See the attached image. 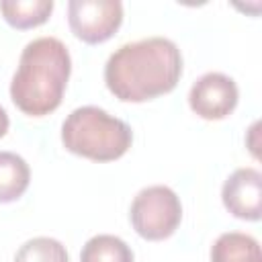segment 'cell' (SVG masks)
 Returning <instances> with one entry per match:
<instances>
[{
    "label": "cell",
    "mask_w": 262,
    "mask_h": 262,
    "mask_svg": "<svg viewBox=\"0 0 262 262\" xmlns=\"http://www.w3.org/2000/svg\"><path fill=\"white\" fill-rule=\"evenodd\" d=\"M211 262H262L260 244L242 231L221 233L211 248Z\"/></svg>",
    "instance_id": "cell-8"
},
{
    "label": "cell",
    "mask_w": 262,
    "mask_h": 262,
    "mask_svg": "<svg viewBox=\"0 0 262 262\" xmlns=\"http://www.w3.org/2000/svg\"><path fill=\"white\" fill-rule=\"evenodd\" d=\"M8 125H10V121H8V113H6V111H4V106L0 104V137H4V135H6Z\"/></svg>",
    "instance_id": "cell-13"
},
{
    "label": "cell",
    "mask_w": 262,
    "mask_h": 262,
    "mask_svg": "<svg viewBox=\"0 0 262 262\" xmlns=\"http://www.w3.org/2000/svg\"><path fill=\"white\" fill-rule=\"evenodd\" d=\"M182 55L174 41L147 37L121 45L104 66V84L123 102H145L176 88Z\"/></svg>",
    "instance_id": "cell-1"
},
{
    "label": "cell",
    "mask_w": 262,
    "mask_h": 262,
    "mask_svg": "<svg viewBox=\"0 0 262 262\" xmlns=\"http://www.w3.org/2000/svg\"><path fill=\"white\" fill-rule=\"evenodd\" d=\"M70 74L72 57L59 39H33L20 53L10 82V98L25 115L45 117L61 104Z\"/></svg>",
    "instance_id": "cell-2"
},
{
    "label": "cell",
    "mask_w": 262,
    "mask_h": 262,
    "mask_svg": "<svg viewBox=\"0 0 262 262\" xmlns=\"http://www.w3.org/2000/svg\"><path fill=\"white\" fill-rule=\"evenodd\" d=\"M237 84L221 72L203 74L188 92V104L205 121H221L237 106Z\"/></svg>",
    "instance_id": "cell-6"
},
{
    "label": "cell",
    "mask_w": 262,
    "mask_h": 262,
    "mask_svg": "<svg viewBox=\"0 0 262 262\" xmlns=\"http://www.w3.org/2000/svg\"><path fill=\"white\" fill-rule=\"evenodd\" d=\"M80 262H133V252L121 237L98 233L82 246Z\"/></svg>",
    "instance_id": "cell-11"
},
{
    "label": "cell",
    "mask_w": 262,
    "mask_h": 262,
    "mask_svg": "<svg viewBox=\"0 0 262 262\" xmlns=\"http://www.w3.org/2000/svg\"><path fill=\"white\" fill-rule=\"evenodd\" d=\"M68 23L80 41L98 45L119 31L123 23V4L119 0H70Z\"/></svg>",
    "instance_id": "cell-5"
},
{
    "label": "cell",
    "mask_w": 262,
    "mask_h": 262,
    "mask_svg": "<svg viewBox=\"0 0 262 262\" xmlns=\"http://www.w3.org/2000/svg\"><path fill=\"white\" fill-rule=\"evenodd\" d=\"M14 262H70V256L61 242L41 235L25 242L16 250Z\"/></svg>",
    "instance_id": "cell-12"
},
{
    "label": "cell",
    "mask_w": 262,
    "mask_h": 262,
    "mask_svg": "<svg viewBox=\"0 0 262 262\" xmlns=\"http://www.w3.org/2000/svg\"><path fill=\"white\" fill-rule=\"evenodd\" d=\"M129 219L137 235L147 242H160L178 229L182 221V205L170 186L154 184L135 194Z\"/></svg>",
    "instance_id": "cell-4"
},
{
    "label": "cell",
    "mask_w": 262,
    "mask_h": 262,
    "mask_svg": "<svg viewBox=\"0 0 262 262\" xmlns=\"http://www.w3.org/2000/svg\"><path fill=\"white\" fill-rule=\"evenodd\" d=\"M0 12L14 29H33L43 25L53 12V0H2Z\"/></svg>",
    "instance_id": "cell-10"
},
{
    "label": "cell",
    "mask_w": 262,
    "mask_h": 262,
    "mask_svg": "<svg viewBox=\"0 0 262 262\" xmlns=\"http://www.w3.org/2000/svg\"><path fill=\"white\" fill-rule=\"evenodd\" d=\"M61 143L68 151L92 162H113L133 143L131 127L98 106L74 108L61 125Z\"/></svg>",
    "instance_id": "cell-3"
},
{
    "label": "cell",
    "mask_w": 262,
    "mask_h": 262,
    "mask_svg": "<svg viewBox=\"0 0 262 262\" xmlns=\"http://www.w3.org/2000/svg\"><path fill=\"white\" fill-rule=\"evenodd\" d=\"M29 164L12 151H0V203H12L20 199L29 188Z\"/></svg>",
    "instance_id": "cell-9"
},
{
    "label": "cell",
    "mask_w": 262,
    "mask_h": 262,
    "mask_svg": "<svg viewBox=\"0 0 262 262\" xmlns=\"http://www.w3.org/2000/svg\"><path fill=\"white\" fill-rule=\"evenodd\" d=\"M221 201L233 217L244 221H258L262 211V174L256 168H237L223 182Z\"/></svg>",
    "instance_id": "cell-7"
}]
</instances>
